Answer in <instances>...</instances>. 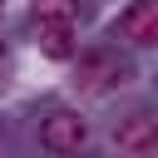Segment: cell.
I'll use <instances>...</instances> for the list:
<instances>
[{"label":"cell","instance_id":"1","mask_svg":"<svg viewBox=\"0 0 158 158\" xmlns=\"http://www.w3.org/2000/svg\"><path fill=\"white\" fill-rule=\"evenodd\" d=\"M123 79H128V59H123L118 49H109V44L89 49V54L79 59V69H74L79 94H109V89H118Z\"/></svg>","mask_w":158,"mask_h":158},{"label":"cell","instance_id":"2","mask_svg":"<svg viewBox=\"0 0 158 158\" xmlns=\"http://www.w3.org/2000/svg\"><path fill=\"white\" fill-rule=\"evenodd\" d=\"M40 143H44L49 153H79V148L89 143V123H84L74 109H54V114H44V123H40Z\"/></svg>","mask_w":158,"mask_h":158},{"label":"cell","instance_id":"3","mask_svg":"<svg viewBox=\"0 0 158 158\" xmlns=\"http://www.w3.org/2000/svg\"><path fill=\"white\" fill-rule=\"evenodd\" d=\"M114 35H123L128 44H158V0H133L114 20Z\"/></svg>","mask_w":158,"mask_h":158},{"label":"cell","instance_id":"4","mask_svg":"<svg viewBox=\"0 0 158 158\" xmlns=\"http://www.w3.org/2000/svg\"><path fill=\"white\" fill-rule=\"evenodd\" d=\"M114 143L123 148V153H153L158 148V118L153 114H123L118 123H114Z\"/></svg>","mask_w":158,"mask_h":158},{"label":"cell","instance_id":"5","mask_svg":"<svg viewBox=\"0 0 158 158\" xmlns=\"http://www.w3.org/2000/svg\"><path fill=\"white\" fill-rule=\"evenodd\" d=\"M35 44L49 54V59H69L74 54V25H35Z\"/></svg>","mask_w":158,"mask_h":158},{"label":"cell","instance_id":"6","mask_svg":"<svg viewBox=\"0 0 158 158\" xmlns=\"http://www.w3.org/2000/svg\"><path fill=\"white\" fill-rule=\"evenodd\" d=\"M74 25L79 20V0H35V25Z\"/></svg>","mask_w":158,"mask_h":158},{"label":"cell","instance_id":"7","mask_svg":"<svg viewBox=\"0 0 158 158\" xmlns=\"http://www.w3.org/2000/svg\"><path fill=\"white\" fill-rule=\"evenodd\" d=\"M0 59H5V40H0Z\"/></svg>","mask_w":158,"mask_h":158},{"label":"cell","instance_id":"8","mask_svg":"<svg viewBox=\"0 0 158 158\" xmlns=\"http://www.w3.org/2000/svg\"><path fill=\"white\" fill-rule=\"evenodd\" d=\"M0 5H5V0H0Z\"/></svg>","mask_w":158,"mask_h":158}]
</instances>
